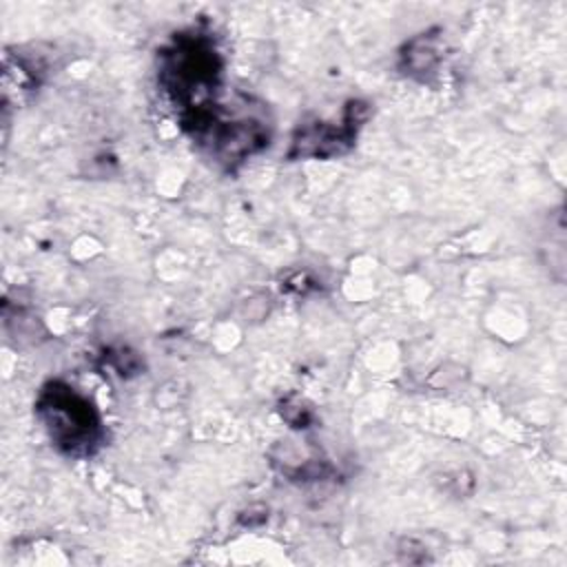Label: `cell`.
<instances>
[{
  "instance_id": "3",
  "label": "cell",
  "mask_w": 567,
  "mask_h": 567,
  "mask_svg": "<svg viewBox=\"0 0 567 567\" xmlns=\"http://www.w3.org/2000/svg\"><path fill=\"white\" fill-rule=\"evenodd\" d=\"M35 416L51 445L69 458H89L106 441L104 421L95 403L62 379L47 381L40 388Z\"/></svg>"
},
{
  "instance_id": "5",
  "label": "cell",
  "mask_w": 567,
  "mask_h": 567,
  "mask_svg": "<svg viewBox=\"0 0 567 567\" xmlns=\"http://www.w3.org/2000/svg\"><path fill=\"white\" fill-rule=\"evenodd\" d=\"M441 31L430 29L405 42L401 53V69L408 75H425L432 73L441 60Z\"/></svg>"
},
{
  "instance_id": "2",
  "label": "cell",
  "mask_w": 567,
  "mask_h": 567,
  "mask_svg": "<svg viewBox=\"0 0 567 567\" xmlns=\"http://www.w3.org/2000/svg\"><path fill=\"white\" fill-rule=\"evenodd\" d=\"M184 133L213 164L235 171L270 144L272 122L264 102L235 93Z\"/></svg>"
},
{
  "instance_id": "1",
  "label": "cell",
  "mask_w": 567,
  "mask_h": 567,
  "mask_svg": "<svg viewBox=\"0 0 567 567\" xmlns=\"http://www.w3.org/2000/svg\"><path fill=\"white\" fill-rule=\"evenodd\" d=\"M157 84L182 131L226 100L224 55L206 29H184L157 53Z\"/></svg>"
},
{
  "instance_id": "4",
  "label": "cell",
  "mask_w": 567,
  "mask_h": 567,
  "mask_svg": "<svg viewBox=\"0 0 567 567\" xmlns=\"http://www.w3.org/2000/svg\"><path fill=\"white\" fill-rule=\"evenodd\" d=\"M372 109L363 100H350L339 122H303L297 126L286 153L288 159H332L357 144V135L368 122Z\"/></svg>"
}]
</instances>
